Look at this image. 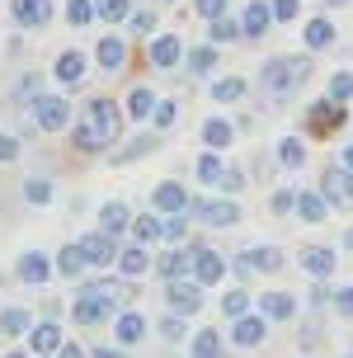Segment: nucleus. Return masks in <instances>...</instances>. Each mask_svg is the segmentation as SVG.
Here are the masks:
<instances>
[{
	"instance_id": "nucleus-1",
	"label": "nucleus",
	"mask_w": 353,
	"mask_h": 358,
	"mask_svg": "<svg viewBox=\"0 0 353 358\" xmlns=\"http://www.w3.org/2000/svg\"><path fill=\"white\" fill-rule=\"evenodd\" d=\"M306 76H311V62L306 57H273V62H264L259 85H264L268 99H292L306 85Z\"/></svg>"
},
{
	"instance_id": "nucleus-2",
	"label": "nucleus",
	"mask_w": 353,
	"mask_h": 358,
	"mask_svg": "<svg viewBox=\"0 0 353 358\" xmlns=\"http://www.w3.org/2000/svg\"><path fill=\"white\" fill-rule=\"evenodd\" d=\"M66 118H71V104L62 99V94H38V99H34V123L43 127V132L66 127Z\"/></svg>"
},
{
	"instance_id": "nucleus-3",
	"label": "nucleus",
	"mask_w": 353,
	"mask_h": 358,
	"mask_svg": "<svg viewBox=\"0 0 353 358\" xmlns=\"http://www.w3.org/2000/svg\"><path fill=\"white\" fill-rule=\"evenodd\" d=\"M339 123H344V104H335V99H320V104H311V108H306V127H311L316 137L335 132Z\"/></svg>"
},
{
	"instance_id": "nucleus-4",
	"label": "nucleus",
	"mask_w": 353,
	"mask_h": 358,
	"mask_svg": "<svg viewBox=\"0 0 353 358\" xmlns=\"http://www.w3.org/2000/svg\"><path fill=\"white\" fill-rule=\"evenodd\" d=\"M108 311H113V306H108L99 292H89V287H80V297H75V306H71V316H75L80 325H99Z\"/></svg>"
},
{
	"instance_id": "nucleus-5",
	"label": "nucleus",
	"mask_w": 353,
	"mask_h": 358,
	"mask_svg": "<svg viewBox=\"0 0 353 358\" xmlns=\"http://www.w3.org/2000/svg\"><path fill=\"white\" fill-rule=\"evenodd\" d=\"M89 123H94L108 142H113V137L123 132V113H118V104H113V99H94V104H89Z\"/></svg>"
},
{
	"instance_id": "nucleus-6",
	"label": "nucleus",
	"mask_w": 353,
	"mask_h": 358,
	"mask_svg": "<svg viewBox=\"0 0 353 358\" xmlns=\"http://www.w3.org/2000/svg\"><path fill=\"white\" fill-rule=\"evenodd\" d=\"M278 264H282V255L273 245H259V250H245L236 259V273H273Z\"/></svg>"
},
{
	"instance_id": "nucleus-7",
	"label": "nucleus",
	"mask_w": 353,
	"mask_h": 358,
	"mask_svg": "<svg viewBox=\"0 0 353 358\" xmlns=\"http://www.w3.org/2000/svg\"><path fill=\"white\" fill-rule=\"evenodd\" d=\"M194 217H198V222H208V227H236V222H240V208L212 198V203H194Z\"/></svg>"
},
{
	"instance_id": "nucleus-8",
	"label": "nucleus",
	"mask_w": 353,
	"mask_h": 358,
	"mask_svg": "<svg viewBox=\"0 0 353 358\" xmlns=\"http://www.w3.org/2000/svg\"><path fill=\"white\" fill-rule=\"evenodd\" d=\"M80 255H85V264H94V268H104V264H113V259H118V250H113V241H108L104 231L80 236Z\"/></svg>"
},
{
	"instance_id": "nucleus-9",
	"label": "nucleus",
	"mask_w": 353,
	"mask_h": 358,
	"mask_svg": "<svg viewBox=\"0 0 353 358\" xmlns=\"http://www.w3.org/2000/svg\"><path fill=\"white\" fill-rule=\"evenodd\" d=\"M325 203H339V208H353V175L349 170H325Z\"/></svg>"
},
{
	"instance_id": "nucleus-10",
	"label": "nucleus",
	"mask_w": 353,
	"mask_h": 358,
	"mask_svg": "<svg viewBox=\"0 0 353 358\" xmlns=\"http://www.w3.org/2000/svg\"><path fill=\"white\" fill-rule=\"evenodd\" d=\"M194 273H198V287H208V283H217V278L226 273V259L203 250V245H194Z\"/></svg>"
},
{
	"instance_id": "nucleus-11",
	"label": "nucleus",
	"mask_w": 353,
	"mask_h": 358,
	"mask_svg": "<svg viewBox=\"0 0 353 358\" xmlns=\"http://www.w3.org/2000/svg\"><path fill=\"white\" fill-rule=\"evenodd\" d=\"M15 19L24 29H43L52 19V0H15Z\"/></svg>"
},
{
	"instance_id": "nucleus-12",
	"label": "nucleus",
	"mask_w": 353,
	"mask_h": 358,
	"mask_svg": "<svg viewBox=\"0 0 353 358\" xmlns=\"http://www.w3.org/2000/svg\"><path fill=\"white\" fill-rule=\"evenodd\" d=\"M52 71H57V80H62V85H80V80H85V52H75V48H71V52H62Z\"/></svg>"
},
{
	"instance_id": "nucleus-13",
	"label": "nucleus",
	"mask_w": 353,
	"mask_h": 358,
	"mask_svg": "<svg viewBox=\"0 0 353 358\" xmlns=\"http://www.w3.org/2000/svg\"><path fill=\"white\" fill-rule=\"evenodd\" d=\"M29 349H34V354H62L66 344H62V330H57L52 321H43V325H34V335H29Z\"/></svg>"
},
{
	"instance_id": "nucleus-14",
	"label": "nucleus",
	"mask_w": 353,
	"mask_h": 358,
	"mask_svg": "<svg viewBox=\"0 0 353 358\" xmlns=\"http://www.w3.org/2000/svg\"><path fill=\"white\" fill-rule=\"evenodd\" d=\"M231 340L240 344V349H254V344L264 340V316H240V321L231 325Z\"/></svg>"
},
{
	"instance_id": "nucleus-15",
	"label": "nucleus",
	"mask_w": 353,
	"mask_h": 358,
	"mask_svg": "<svg viewBox=\"0 0 353 358\" xmlns=\"http://www.w3.org/2000/svg\"><path fill=\"white\" fill-rule=\"evenodd\" d=\"M292 311H297L292 292H268V297H259V316H264V321H287Z\"/></svg>"
},
{
	"instance_id": "nucleus-16",
	"label": "nucleus",
	"mask_w": 353,
	"mask_h": 358,
	"mask_svg": "<svg viewBox=\"0 0 353 358\" xmlns=\"http://www.w3.org/2000/svg\"><path fill=\"white\" fill-rule=\"evenodd\" d=\"M170 306H175L179 316L184 311H198L203 306V287L198 283H170Z\"/></svg>"
},
{
	"instance_id": "nucleus-17",
	"label": "nucleus",
	"mask_w": 353,
	"mask_h": 358,
	"mask_svg": "<svg viewBox=\"0 0 353 358\" xmlns=\"http://www.w3.org/2000/svg\"><path fill=\"white\" fill-rule=\"evenodd\" d=\"M99 66H104V71H123V66H127V43H123V38L108 34L104 43H99Z\"/></svg>"
},
{
	"instance_id": "nucleus-18",
	"label": "nucleus",
	"mask_w": 353,
	"mask_h": 358,
	"mask_svg": "<svg viewBox=\"0 0 353 358\" xmlns=\"http://www.w3.org/2000/svg\"><path fill=\"white\" fill-rule=\"evenodd\" d=\"M48 273H52V264H48V255L29 250L24 259H19V278H24V283H48Z\"/></svg>"
},
{
	"instance_id": "nucleus-19",
	"label": "nucleus",
	"mask_w": 353,
	"mask_h": 358,
	"mask_svg": "<svg viewBox=\"0 0 353 358\" xmlns=\"http://www.w3.org/2000/svg\"><path fill=\"white\" fill-rule=\"evenodd\" d=\"M151 203H156L160 213H184L189 208V194H184V184H160Z\"/></svg>"
},
{
	"instance_id": "nucleus-20",
	"label": "nucleus",
	"mask_w": 353,
	"mask_h": 358,
	"mask_svg": "<svg viewBox=\"0 0 353 358\" xmlns=\"http://www.w3.org/2000/svg\"><path fill=\"white\" fill-rule=\"evenodd\" d=\"M301 268H306V273H316V278H330L335 255L325 250V245H311V250H301Z\"/></svg>"
},
{
	"instance_id": "nucleus-21",
	"label": "nucleus",
	"mask_w": 353,
	"mask_h": 358,
	"mask_svg": "<svg viewBox=\"0 0 353 358\" xmlns=\"http://www.w3.org/2000/svg\"><path fill=\"white\" fill-rule=\"evenodd\" d=\"M104 146H108V137H104L94 123H89V118H85V123H75V151L94 156V151H104Z\"/></svg>"
},
{
	"instance_id": "nucleus-22",
	"label": "nucleus",
	"mask_w": 353,
	"mask_h": 358,
	"mask_svg": "<svg viewBox=\"0 0 353 358\" xmlns=\"http://www.w3.org/2000/svg\"><path fill=\"white\" fill-rule=\"evenodd\" d=\"M179 57H184V48H179L175 34H160L156 43H151V62H156V66H175Z\"/></svg>"
},
{
	"instance_id": "nucleus-23",
	"label": "nucleus",
	"mask_w": 353,
	"mask_h": 358,
	"mask_svg": "<svg viewBox=\"0 0 353 358\" xmlns=\"http://www.w3.org/2000/svg\"><path fill=\"white\" fill-rule=\"evenodd\" d=\"M194 268V255L189 250H175V255H165L160 259V273H165V283H184V273Z\"/></svg>"
},
{
	"instance_id": "nucleus-24",
	"label": "nucleus",
	"mask_w": 353,
	"mask_h": 358,
	"mask_svg": "<svg viewBox=\"0 0 353 358\" xmlns=\"http://www.w3.org/2000/svg\"><path fill=\"white\" fill-rule=\"evenodd\" d=\"M240 29H245V38H259L268 29V0H254L245 10V19H240Z\"/></svg>"
},
{
	"instance_id": "nucleus-25",
	"label": "nucleus",
	"mask_w": 353,
	"mask_h": 358,
	"mask_svg": "<svg viewBox=\"0 0 353 358\" xmlns=\"http://www.w3.org/2000/svg\"><path fill=\"white\" fill-rule=\"evenodd\" d=\"M99 222H104V236H118L127 222H132V213H127V203H104Z\"/></svg>"
},
{
	"instance_id": "nucleus-26",
	"label": "nucleus",
	"mask_w": 353,
	"mask_h": 358,
	"mask_svg": "<svg viewBox=\"0 0 353 358\" xmlns=\"http://www.w3.org/2000/svg\"><path fill=\"white\" fill-rule=\"evenodd\" d=\"M231 137H236V132H231V123H226V118H212V123L203 127V142H208L212 151H222V146H231Z\"/></svg>"
},
{
	"instance_id": "nucleus-27",
	"label": "nucleus",
	"mask_w": 353,
	"mask_h": 358,
	"mask_svg": "<svg viewBox=\"0 0 353 358\" xmlns=\"http://www.w3.org/2000/svg\"><path fill=\"white\" fill-rule=\"evenodd\" d=\"M301 38H306V48H330L335 43V29H330V19H311Z\"/></svg>"
},
{
	"instance_id": "nucleus-28",
	"label": "nucleus",
	"mask_w": 353,
	"mask_h": 358,
	"mask_svg": "<svg viewBox=\"0 0 353 358\" xmlns=\"http://www.w3.org/2000/svg\"><path fill=\"white\" fill-rule=\"evenodd\" d=\"M141 335H146V321H141L137 311H123V316H118V340H123V344H137Z\"/></svg>"
},
{
	"instance_id": "nucleus-29",
	"label": "nucleus",
	"mask_w": 353,
	"mask_h": 358,
	"mask_svg": "<svg viewBox=\"0 0 353 358\" xmlns=\"http://www.w3.org/2000/svg\"><path fill=\"white\" fill-rule=\"evenodd\" d=\"M146 264H151V255L141 250V245H132V250L118 255V268H123L127 278H137V273H146Z\"/></svg>"
},
{
	"instance_id": "nucleus-30",
	"label": "nucleus",
	"mask_w": 353,
	"mask_h": 358,
	"mask_svg": "<svg viewBox=\"0 0 353 358\" xmlns=\"http://www.w3.org/2000/svg\"><path fill=\"white\" fill-rule=\"evenodd\" d=\"M297 217L301 222H320L325 217V194H297Z\"/></svg>"
},
{
	"instance_id": "nucleus-31",
	"label": "nucleus",
	"mask_w": 353,
	"mask_h": 358,
	"mask_svg": "<svg viewBox=\"0 0 353 358\" xmlns=\"http://www.w3.org/2000/svg\"><path fill=\"white\" fill-rule=\"evenodd\" d=\"M0 330H5V335H24V330H29V311L5 306V311H0Z\"/></svg>"
},
{
	"instance_id": "nucleus-32",
	"label": "nucleus",
	"mask_w": 353,
	"mask_h": 358,
	"mask_svg": "<svg viewBox=\"0 0 353 358\" xmlns=\"http://www.w3.org/2000/svg\"><path fill=\"white\" fill-rule=\"evenodd\" d=\"M330 99H335V104H349L353 99V71H335L330 76Z\"/></svg>"
},
{
	"instance_id": "nucleus-33",
	"label": "nucleus",
	"mask_w": 353,
	"mask_h": 358,
	"mask_svg": "<svg viewBox=\"0 0 353 358\" xmlns=\"http://www.w3.org/2000/svg\"><path fill=\"white\" fill-rule=\"evenodd\" d=\"M127 113H132V118H146V113H156V94H151V90H132V99H127Z\"/></svg>"
},
{
	"instance_id": "nucleus-34",
	"label": "nucleus",
	"mask_w": 353,
	"mask_h": 358,
	"mask_svg": "<svg viewBox=\"0 0 353 358\" xmlns=\"http://www.w3.org/2000/svg\"><path fill=\"white\" fill-rule=\"evenodd\" d=\"M194 354H198V358H217V354H222L217 330H198V335H194Z\"/></svg>"
},
{
	"instance_id": "nucleus-35",
	"label": "nucleus",
	"mask_w": 353,
	"mask_h": 358,
	"mask_svg": "<svg viewBox=\"0 0 353 358\" xmlns=\"http://www.w3.org/2000/svg\"><path fill=\"white\" fill-rule=\"evenodd\" d=\"M57 268H62V273H71V278H75V273H80V268H85V255H80V245H66V250L57 255Z\"/></svg>"
},
{
	"instance_id": "nucleus-36",
	"label": "nucleus",
	"mask_w": 353,
	"mask_h": 358,
	"mask_svg": "<svg viewBox=\"0 0 353 358\" xmlns=\"http://www.w3.org/2000/svg\"><path fill=\"white\" fill-rule=\"evenodd\" d=\"M245 306H250V292H240V287H231L226 297H222V311H226V316H236V321L245 316Z\"/></svg>"
},
{
	"instance_id": "nucleus-37",
	"label": "nucleus",
	"mask_w": 353,
	"mask_h": 358,
	"mask_svg": "<svg viewBox=\"0 0 353 358\" xmlns=\"http://www.w3.org/2000/svg\"><path fill=\"white\" fill-rule=\"evenodd\" d=\"M198 179H203V184H222V179H226V170H222V161H217V156H203V161H198Z\"/></svg>"
},
{
	"instance_id": "nucleus-38",
	"label": "nucleus",
	"mask_w": 353,
	"mask_h": 358,
	"mask_svg": "<svg viewBox=\"0 0 353 358\" xmlns=\"http://www.w3.org/2000/svg\"><path fill=\"white\" fill-rule=\"evenodd\" d=\"M278 161L282 165H301L306 161V146H301L297 137H287V142H278Z\"/></svg>"
},
{
	"instance_id": "nucleus-39",
	"label": "nucleus",
	"mask_w": 353,
	"mask_h": 358,
	"mask_svg": "<svg viewBox=\"0 0 353 358\" xmlns=\"http://www.w3.org/2000/svg\"><path fill=\"white\" fill-rule=\"evenodd\" d=\"M212 94H217L222 104H231V99H240V94H245V80H236V76H231V80H217Z\"/></svg>"
},
{
	"instance_id": "nucleus-40",
	"label": "nucleus",
	"mask_w": 353,
	"mask_h": 358,
	"mask_svg": "<svg viewBox=\"0 0 353 358\" xmlns=\"http://www.w3.org/2000/svg\"><path fill=\"white\" fill-rule=\"evenodd\" d=\"M66 19L80 29V24H89V19H94V5H89V0H71V5H66Z\"/></svg>"
},
{
	"instance_id": "nucleus-41",
	"label": "nucleus",
	"mask_w": 353,
	"mask_h": 358,
	"mask_svg": "<svg viewBox=\"0 0 353 358\" xmlns=\"http://www.w3.org/2000/svg\"><path fill=\"white\" fill-rule=\"evenodd\" d=\"M236 34H245L236 19H217V24H212V43H231Z\"/></svg>"
},
{
	"instance_id": "nucleus-42",
	"label": "nucleus",
	"mask_w": 353,
	"mask_h": 358,
	"mask_svg": "<svg viewBox=\"0 0 353 358\" xmlns=\"http://www.w3.org/2000/svg\"><path fill=\"white\" fill-rule=\"evenodd\" d=\"M24 198H29V203H48V198H52V184H48V179H29V184H24Z\"/></svg>"
},
{
	"instance_id": "nucleus-43",
	"label": "nucleus",
	"mask_w": 353,
	"mask_h": 358,
	"mask_svg": "<svg viewBox=\"0 0 353 358\" xmlns=\"http://www.w3.org/2000/svg\"><path fill=\"white\" fill-rule=\"evenodd\" d=\"M156 236H165V222H156V217H141V222H137V241L146 245V241H156Z\"/></svg>"
},
{
	"instance_id": "nucleus-44",
	"label": "nucleus",
	"mask_w": 353,
	"mask_h": 358,
	"mask_svg": "<svg viewBox=\"0 0 353 358\" xmlns=\"http://www.w3.org/2000/svg\"><path fill=\"white\" fill-rule=\"evenodd\" d=\"M99 19H108V24L127 19V0H99Z\"/></svg>"
},
{
	"instance_id": "nucleus-45",
	"label": "nucleus",
	"mask_w": 353,
	"mask_h": 358,
	"mask_svg": "<svg viewBox=\"0 0 353 358\" xmlns=\"http://www.w3.org/2000/svg\"><path fill=\"white\" fill-rule=\"evenodd\" d=\"M212 62H217L212 48H194V52H189V66H194V71H212Z\"/></svg>"
},
{
	"instance_id": "nucleus-46",
	"label": "nucleus",
	"mask_w": 353,
	"mask_h": 358,
	"mask_svg": "<svg viewBox=\"0 0 353 358\" xmlns=\"http://www.w3.org/2000/svg\"><path fill=\"white\" fill-rule=\"evenodd\" d=\"M198 15L212 19V24H217V19H226V0H198Z\"/></svg>"
},
{
	"instance_id": "nucleus-47",
	"label": "nucleus",
	"mask_w": 353,
	"mask_h": 358,
	"mask_svg": "<svg viewBox=\"0 0 353 358\" xmlns=\"http://www.w3.org/2000/svg\"><path fill=\"white\" fill-rule=\"evenodd\" d=\"M151 146H156V137H137V142L127 146V151L118 156V161H137V156H146V151H151Z\"/></svg>"
},
{
	"instance_id": "nucleus-48",
	"label": "nucleus",
	"mask_w": 353,
	"mask_h": 358,
	"mask_svg": "<svg viewBox=\"0 0 353 358\" xmlns=\"http://www.w3.org/2000/svg\"><path fill=\"white\" fill-rule=\"evenodd\" d=\"M160 340H170V344H175V340H184V325H179L175 316H170V321H160Z\"/></svg>"
},
{
	"instance_id": "nucleus-49",
	"label": "nucleus",
	"mask_w": 353,
	"mask_h": 358,
	"mask_svg": "<svg viewBox=\"0 0 353 358\" xmlns=\"http://www.w3.org/2000/svg\"><path fill=\"white\" fill-rule=\"evenodd\" d=\"M170 123H175V104L160 99V104H156V127H170Z\"/></svg>"
},
{
	"instance_id": "nucleus-50",
	"label": "nucleus",
	"mask_w": 353,
	"mask_h": 358,
	"mask_svg": "<svg viewBox=\"0 0 353 358\" xmlns=\"http://www.w3.org/2000/svg\"><path fill=\"white\" fill-rule=\"evenodd\" d=\"M15 156H19V142H15V137H5V132H0V165H5V161H15Z\"/></svg>"
},
{
	"instance_id": "nucleus-51",
	"label": "nucleus",
	"mask_w": 353,
	"mask_h": 358,
	"mask_svg": "<svg viewBox=\"0 0 353 358\" xmlns=\"http://www.w3.org/2000/svg\"><path fill=\"white\" fill-rule=\"evenodd\" d=\"M273 19H297V0H273Z\"/></svg>"
},
{
	"instance_id": "nucleus-52",
	"label": "nucleus",
	"mask_w": 353,
	"mask_h": 358,
	"mask_svg": "<svg viewBox=\"0 0 353 358\" xmlns=\"http://www.w3.org/2000/svg\"><path fill=\"white\" fill-rule=\"evenodd\" d=\"M335 306L344 311V316H353V287H339V292H335Z\"/></svg>"
},
{
	"instance_id": "nucleus-53",
	"label": "nucleus",
	"mask_w": 353,
	"mask_h": 358,
	"mask_svg": "<svg viewBox=\"0 0 353 358\" xmlns=\"http://www.w3.org/2000/svg\"><path fill=\"white\" fill-rule=\"evenodd\" d=\"M287 208H297V198L287 194V189H278V194H273V213H287Z\"/></svg>"
},
{
	"instance_id": "nucleus-54",
	"label": "nucleus",
	"mask_w": 353,
	"mask_h": 358,
	"mask_svg": "<svg viewBox=\"0 0 353 358\" xmlns=\"http://www.w3.org/2000/svg\"><path fill=\"white\" fill-rule=\"evenodd\" d=\"M179 236H184V217H170L165 222V241H179Z\"/></svg>"
},
{
	"instance_id": "nucleus-55",
	"label": "nucleus",
	"mask_w": 353,
	"mask_h": 358,
	"mask_svg": "<svg viewBox=\"0 0 353 358\" xmlns=\"http://www.w3.org/2000/svg\"><path fill=\"white\" fill-rule=\"evenodd\" d=\"M151 24H156V15H137V19H132V29H137V34H146Z\"/></svg>"
},
{
	"instance_id": "nucleus-56",
	"label": "nucleus",
	"mask_w": 353,
	"mask_h": 358,
	"mask_svg": "<svg viewBox=\"0 0 353 358\" xmlns=\"http://www.w3.org/2000/svg\"><path fill=\"white\" fill-rule=\"evenodd\" d=\"M240 179H245L240 170H226V179H222V189H240Z\"/></svg>"
},
{
	"instance_id": "nucleus-57",
	"label": "nucleus",
	"mask_w": 353,
	"mask_h": 358,
	"mask_svg": "<svg viewBox=\"0 0 353 358\" xmlns=\"http://www.w3.org/2000/svg\"><path fill=\"white\" fill-rule=\"evenodd\" d=\"M57 358H89V354H85V349H80V344H66V349H62V354H57Z\"/></svg>"
},
{
	"instance_id": "nucleus-58",
	"label": "nucleus",
	"mask_w": 353,
	"mask_h": 358,
	"mask_svg": "<svg viewBox=\"0 0 353 358\" xmlns=\"http://www.w3.org/2000/svg\"><path fill=\"white\" fill-rule=\"evenodd\" d=\"M344 170L353 175V146H344Z\"/></svg>"
},
{
	"instance_id": "nucleus-59",
	"label": "nucleus",
	"mask_w": 353,
	"mask_h": 358,
	"mask_svg": "<svg viewBox=\"0 0 353 358\" xmlns=\"http://www.w3.org/2000/svg\"><path fill=\"white\" fill-rule=\"evenodd\" d=\"M99 358H123V354H113V349H99Z\"/></svg>"
},
{
	"instance_id": "nucleus-60",
	"label": "nucleus",
	"mask_w": 353,
	"mask_h": 358,
	"mask_svg": "<svg viewBox=\"0 0 353 358\" xmlns=\"http://www.w3.org/2000/svg\"><path fill=\"white\" fill-rule=\"evenodd\" d=\"M5 358H24V354H5Z\"/></svg>"
},
{
	"instance_id": "nucleus-61",
	"label": "nucleus",
	"mask_w": 353,
	"mask_h": 358,
	"mask_svg": "<svg viewBox=\"0 0 353 358\" xmlns=\"http://www.w3.org/2000/svg\"><path fill=\"white\" fill-rule=\"evenodd\" d=\"M330 5H344V0H330Z\"/></svg>"
}]
</instances>
